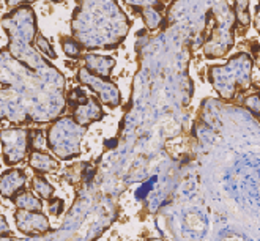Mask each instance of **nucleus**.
I'll use <instances>...</instances> for the list:
<instances>
[{
    "label": "nucleus",
    "mask_w": 260,
    "mask_h": 241,
    "mask_svg": "<svg viewBox=\"0 0 260 241\" xmlns=\"http://www.w3.org/2000/svg\"><path fill=\"white\" fill-rule=\"evenodd\" d=\"M0 85L11 87L30 114L32 123H46L65 111V78L54 65L34 70L0 48Z\"/></svg>",
    "instance_id": "1"
},
{
    "label": "nucleus",
    "mask_w": 260,
    "mask_h": 241,
    "mask_svg": "<svg viewBox=\"0 0 260 241\" xmlns=\"http://www.w3.org/2000/svg\"><path fill=\"white\" fill-rule=\"evenodd\" d=\"M71 33L88 51H111L125 41L131 21L117 0H76Z\"/></svg>",
    "instance_id": "2"
},
{
    "label": "nucleus",
    "mask_w": 260,
    "mask_h": 241,
    "mask_svg": "<svg viewBox=\"0 0 260 241\" xmlns=\"http://www.w3.org/2000/svg\"><path fill=\"white\" fill-rule=\"evenodd\" d=\"M252 58L246 52L234 55L225 65H211L208 68V79L215 90L224 99H234L237 90L243 92L251 85Z\"/></svg>",
    "instance_id": "3"
},
{
    "label": "nucleus",
    "mask_w": 260,
    "mask_h": 241,
    "mask_svg": "<svg viewBox=\"0 0 260 241\" xmlns=\"http://www.w3.org/2000/svg\"><path fill=\"white\" fill-rule=\"evenodd\" d=\"M85 129L76 123L73 117H60L48 129L46 144L58 159L70 161L81 155V141Z\"/></svg>",
    "instance_id": "4"
},
{
    "label": "nucleus",
    "mask_w": 260,
    "mask_h": 241,
    "mask_svg": "<svg viewBox=\"0 0 260 241\" xmlns=\"http://www.w3.org/2000/svg\"><path fill=\"white\" fill-rule=\"evenodd\" d=\"M10 46H32L38 33L37 13L30 5L16 7L0 21Z\"/></svg>",
    "instance_id": "5"
},
{
    "label": "nucleus",
    "mask_w": 260,
    "mask_h": 241,
    "mask_svg": "<svg viewBox=\"0 0 260 241\" xmlns=\"http://www.w3.org/2000/svg\"><path fill=\"white\" fill-rule=\"evenodd\" d=\"M211 11L215 13L216 22L208 40L205 41L204 52L208 58H216L225 55L234 46V16L224 0H218L211 7Z\"/></svg>",
    "instance_id": "6"
},
{
    "label": "nucleus",
    "mask_w": 260,
    "mask_h": 241,
    "mask_svg": "<svg viewBox=\"0 0 260 241\" xmlns=\"http://www.w3.org/2000/svg\"><path fill=\"white\" fill-rule=\"evenodd\" d=\"M65 102H68L73 112V120L84 128H88L104 117L100 99L96 96H88L84 87H71Z\"/></svg>",
    "instance_id": "7"
},
{
    "label": "nucleus",
    "mask_w": 260,
    "mask_h": 241,
    "mask_svg": "<svg viewBox=\"0 0 260 241\" xmlns=\"http://www.w3.org/2000/svg\"><path fill=\"white\" fill-rule=\"evenodd\" d=\"M28 135L30 129L21 126L0 129L2 156L7 165H18L25 159L28 153Z\"/></svg>",
    "instance_id": "8"
},
{
    "label": "nucleus",
    "mask_w": 260,
    "mask_h": 241,
    "mask_svg": "<svg viewBox=\"0 0 260 241\" xmlns=\"http://www.w3.org/2000/svg\"><path fill=\"white\" fill-rule=\"evenodd\" d=\"M76 79H78L84 87H87L90 92H93L95 95H98L100 102L104 104V106L115 109L121 104V95H120L118 87L114 82L108 81V79H103L100 76L91 74L85 66H81L78 70Z\"/></svg>",
    "instance_id": "9"
},
{
    "label": "nucleus",
    "mask_w": 260,
    "mask_h": 241,
    "mask_svg": "<svg viewBox=\"0 0 260 241\" xmlns=\"http://www.w3.org/2000/svg\"><path fill=\"white\" fill-rule=\"evenodd\" d=\"M5 120L16 125L32 123V118H30L22 98L7 85L0 88V123Z\"/></svg>",
    "instance_id": "10"
},
{
    "label": "nucleus",
    "mask_w": 260,
    "mask_h": 241,
    "mask_svg": "<svg viewBox=\"0 0 260 241\" xmlns=\"http://www.w3.org/2000/svg\"><path fill=\"white\" fill-rule=\"evenodd\" d=\"M14 222H16L18 230L27 236H38L49 230V219L43 212L18 208L14 213Z\"/></svg>",
    "instance_id": "11"
},
{
    "label": "nucleus",
    "mask_w": 260,
    "mask_h": 241,
    "mask_svg": "<svg viewBox=\"0 0 260 241\" xmlns=\"http://www.w3.org/2000/svg\"><path fill=\"white\" fill-rule=\"evenodd\" d=\"M27 182L25 172L21 169H8L0 175V195L11 200L19 191L24 189Z\"/></svg>",
    "instance_id": "12"
},
{
    "label": "nucleus",
    "mask_w": 260,
    "mask_h": 241,
    "mask_svg": "<svg viewBox=\"0 0 260 241\" xmlns=\"http://www.w3.org/2000/svg\"><path fill=\"white\" fill-rule=\"evenodd\" d=\"M84 66L95 76H100L103 79L111 78V74L115 68V58L111 55H98V54H87L84 55Z\"/></svg>",
    "instance_id": "13"
},
{
    "label": "nucleus",
    "mask_w": 260,
    "mask_h": 241,
    "mask_svg": "<svg viewBox=\"0 0 260 241\" xmlns=\"http://www.w3.org/2000/svg\"><path fill=\"white\" fill-rule=\"evenodd\" d=\"M28 165L37 174H54L60 167L57 159H54L49 153L38 152V150H32V153L28 156Z\"/></svg>",
    "instance_id": "14"
},
{
    "label": "nucleus",
    "mask_w": 260,
    "mask_h": 241,
    "mask_svg": "<svg viewBox=\"0 0 260 241\" xmlns=\"http://www.w3.org/2000/svg\"><path fill=\"white\" fill-rule=\"evenodd\" d=\"M18 208L22 210H30V212H43V203L40 197H35V194L32 191H19L14 197L11 199Z\"/></svg>",
    "instance_id": "15"
},
{
    "label": "nucleus",
    "mask_w": 260,
    "mask_h": 241,
    "mask_svg": "<svg viewBox=\"0 0 260 241\" xmlns=\"http://www.w3.org/2000/svg\"><path fill=\"white\" fill-rule=\"evenodd\" d=\"M32 189H34V194H37L40 199L49 200L52 195H54L52 185L44 177H41V174L34 177V180H32Z\"/></svg>",
    "instance_id": "16"
},
{
    "label": "nucleus",
    "mask_w": 260,
    "mask_h": 241,
    "mask_svg": "<svg viewBox=\"0 0 260 241\" xmlns=\"http://www.w3.org/2000/svg\"><path fill=\"white\" fill-rule=\"evenodd\" d=\"M139 13H141V16L144 19L145 27L150 28V30H156L162 22V14L156 8H151V7L142 8V10H139Z\"/></svg>",
    "instance_id": "17"
},
{
    "label": "nucleus",
    "mask_w": 260,
    "mask_h": 241,
    "mask_svg": "<svg viewBox=\"0 0 260 241\" xmlns=\"http://www.w3.org/2000/svg\"><path fill=\"white\" fill-rule=\"evenodd\" d=\"M60 44H62V49L67 57L73 60L82 57V46L73 37H60Z\"/></svg>",
    "instance_id": "18"
},
{
    "label": "nucleus",
    "mask_w": 260,
    "mask_h": 241,
    "mask_svg": "<svg viewBox=\"0 0 260 241\" xmlns=\"http://www.w3.org/2000/svg\"><path fill=\"white\" fill-rule=\"evenodd\" d=\"M235 18L241 27H248L251 24L249 0H235Z\"/></svg>",
    "instance_id": "19"
},
{
    "label": "nucleus",
    "mask_w": 260,
    "mask_h": 241,
    "mask_svg": "<svg viewBox=\"0 0 260 241\" xmlns=\"http://www.w3.org/2000/svg\"><path fill=\"white\" fill-rule=\"evenodd\" d=\"M35 44H37V49L46 57V58H51V60H55L57 58V54L54 52L52 46L49 44V41L46 40V37L43 33H37V38H35Z\"/></svg>",
    "instance_id": "20"
},
{
    "label": "nucleus",
    "mask_w": 260,
    "mask_h": 241,
    "mask_svg": "<svg viewBox=\"0 0 260 241\" xmlns=\"http://www.w3.org/2000/svg\"><path fill=\"white\" fill-rule=\"evenodd\" d=\"M46 147H48V144H46V139H44L43 131H40V129L32 131V129H30V135H28V148L38 150V152H44Z\"/></svg>",
    "instance_id": "21"
},
{
    "label": "nucleus",
    "mask_w": 260,
    "mask_h": 241,
    "mask_svg": "<svg viewBox=\"0 0 260 241\" xmlns=\"http://www.w3.org/2000/svg\"><path fill=\"white\" fill-rule=\"evenodd\" d=\"M123 2L128 4V5H133L137 11L142 10V8H148V7L156 8L159 11H162V8H164L161 0H123Z\"/></svg>",
    "instance_id": "22"
},
{
    "label": "nucleus",
    "mask_w": 260,
    "mask_h": 241,
    "mask_svg": "<svg viewBox=\"0 0 260 241\" xmlns=\"http://www.w3.org/2000/svg\"><path fill=\"white\" fill-rule=\"evenodd\" d=\"M244 106H246L252 114H254V117H258V93H252V95H249L246 99H244Z\"/></svg>",
    "instance_id": "23"
},
{
    "label": "nucleus",
    "mask_w": 260,
    "mask_h": 241,
    "mask_svg": "<svg viewBox=\"0 0 260 241\" xmlns=\"http://www.w3.org/2000/svg\"><path fill=\"white\" fill-rule=\"evenodd\" d=\"M63 200L62 199H52L51 197V202H49V213L52 216H60V213L63 212Z\"/></svg>",
    "instance_id": "24"
},
{
    "label": "nucleus",
    "mask_w": 260,
    "mask_h": 241,
    "mask_svg": "<svg viewBox=\"0 0 260 241\" xmlns=\"http://www.w3.org/2000/svg\"><path fill=\"white\" fill-rule=\"evenodd\" d=\"M7 236H13L11 230H10V225L5 219L4 215H0V238H7Z\"/></svg>",
    "instance_id": "25"
},
{
    "label": "nucleus",
    "mask_w": 260,
    "mask_h": 241,
    "mask_svg": "<svg viewBox=\"0 0 260 241\" xmlns=\"http://www.w3.org/2000/svg\"><path fill=\"white\" fill-rule=\"evenodd\" d=\"M156 182V177H153L151 180H150V183H145L141 189H137V192H136V197L137 199H142L145 194H148L150 191H151V188H153V183Z\"/></svg>",
    "instance_id": "26"
},
{
    "label": "nucleus",
    "mask_w": 260,
    "mask_h": 241,
    "mask_svg": "<svg viewBox=\"0 0 260 241\" xmlns=\"http://www.w3.org/2000/svg\"><path fill=\"white\" fill-rule=\"evenodd\" d=\"M7 5L10 8H16V7H21V5H30L34 2H38V0H5Z\"/></svg>",
    "instance_id": "27"
},
{
    "label": "nucleus",
    "mask_w": 260,
    "mask_h": 241,
    "mask_svg": "<svg viewBox=\"0 0 260 241\" xmlns=\"http://www.w3.org/2000/svg\"><path fill=\"white\" fill-rule=\"evenodd\" d=\"M51 2H54V4H60V2H63V0H51Z\"/></svg>",
    "instance_id": "28"
}]
</instances>
